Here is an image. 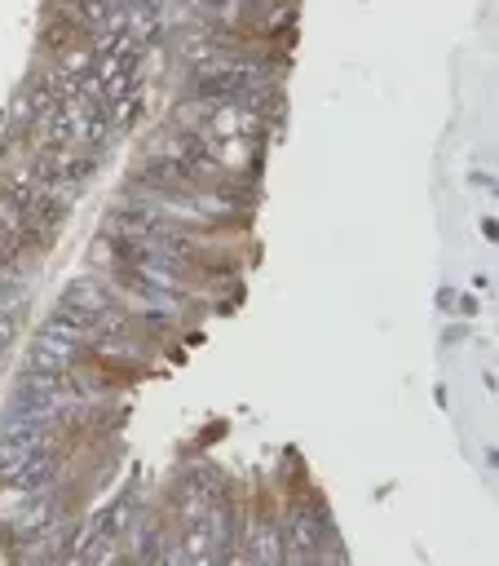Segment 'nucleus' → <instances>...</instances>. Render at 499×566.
<instances>
[{"label":"nucleus","mask_w":499,"mask_h":566,"mask_svg":"<svg viewBox=\"0 0 499 566\" xmlns=\"http://www.w3.org/2000/svg\"><path fill=\"white\" fill-rule=\"evenodd\" d=\"M57 473L53 442L40 438H0V482L13 491H44Z\"/></svg>","instance_id":"f257e3e1"},{"label":"nucleus","mask_w":499,"mask_h":566,"mask_svg":"<svg viewBox=\"0 0 499 566\" xmlns=\"http://www.w3.org/2000/svg\"><path fill=\"white\" fill-rule=\"evenodd\" d=\"M238 557H247V562H278V557H283V531H274V526H252V531H247V544L238 548Z\"/></svg>","instance_id":"f03ea898"}]
</instances>
